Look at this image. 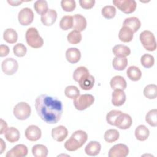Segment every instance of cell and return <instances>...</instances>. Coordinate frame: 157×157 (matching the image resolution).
I'll return each mask as SVG.
<instances>
[{
    "label": "cell",
    "instance_id": "5bb4252c",
    "mask_svg": "<svg viewBox=\"0 0 157 157\" xmlns=\"http://www.w3.org/2000/svg\"><path fill=\"white\" fill-rule=\"evenodd\" d=\"M67 129L63 125L56 126L52 129V137L57 142H63L67 137Z\"/></svg>",
    "mask_w": 157,
    "mask_h": 157
},
{
    "label": "cell",
    "instance_id": "9c48e42d",
    "mask_svg": "<svg viewBox=\"0 0 157 157\" xmlns=\"http://www.w3.org/2000/svg\"><path fill=\"white\" fill-rule=\"evenodd\" d=\"M18 20L20 25L28 26L30 25L34 20V13L28 7H25L20 10L18 15Z\"/></svg>",
    "mask_w": 157,
    "mask_h": 157
},
{
    "label": "cell",
    "instance_id": "f35d334b",
    "mask_svg": "<svg viewBox=\"0 0 157 157\" xmlns=\"http://www.w3.org/2000/svg\"><path fill=\"white\" fill-rule=\"evenodd\" d=\"M140 63L142 66L145 68H150L154 65L155 59L151 55L145 53L141 56Z\"/></svg>",
    "mask_w": 157,
    "mask_h": 157
},
{
    "label": "cell",
    "instance_id": "ee69618b",
    "mask_svg": "<svg viewBox=\"0 0 157 157\" xmlns=\"http://www.w3.org/2000/svg\"><path fill=\"white\" fill-rule=\"evenodd\" d=\"M96 1L94 0H80V6L85 9H90L93 7Z\"/></svg>",
    "mask_w": 157,
    "mask_h": 157
},
{
    "label": "cell",
    "instance_id": "d590c367",
    "mask_svg": "<svg viewBox=\"0 0 157 157\" xmlns=\"http://www.w3.org/2000/svg\"><path fill=\"white\" fill-rule=\"evenodd\" d=\"M145 121L151 126L156 127L157 126V110L153 109L150 110L145 116Z\"/></svg>",
    "mask_w": 157,
    "mask_h": 157
},
{
    "label": "cell",
    "instance_id": "83f0119b",
    "mask_svg": "<svg viewBox=\"0 0 157 157\" xmlns=\"http://www.w3.org/2000/svg\"><path fill=\"white\" fill-rule=\"evenodd\" d=\"M3 38L9 44H15L18 40V34L15 29L7 28L4 31Z\"/></svg>",
    "mask_w": 157,
    "mask_h": 157
},
{
    "label": "cell",
    "instance_id": "e575fe53",
    "mask_svg": "<svg viewBox=\"0 0 157 157\" xmlns=\"http://www.w3.org/2000/svg\"><path fill=\"white\" fill-rule=\"evenodd\" d=\"M59 26L61 29L64 31H67L73 26V18L71 15L63 16L59 22Z\"/></svg>",
    "mask_w": 157,
    "mask_h": 157
},
{
    "label": "cell",
    "instance_id": "484cf974",
    "mask_svg": "<svg viewBox=\"0 0 157 157\" xmlns=\"http://www.w3.org/2000/svg\"><path fill=\"white\" fill-rule=\"evenodd\" d=\"M112 52L114 55L118 57H126L131 53L129 47L126 45L118 44L115 45L112 48Z\"/></svg>",
    "mask_w": 157,
    "mask_h": 157
},
{
    "label": "cell",
    "instance_id": "7a4b0ae2",
    "mask_svg": "<svg viewBox=\"0 0 157 157\" xmlns=\"http://www.w3.org/2000/svg\"><path fill=\"white\" fill-rule=\"evenodd\" d=\"M88 139V134L82 130L75 131L64 144L65 148L69 151H74L81 148Z\"/></svg>",
    "mask_w": 157,
    "mask_h": 157
},
{
    "label": "cell",
    "instance_id": "ba28073f",
    "mask_svg": "<svg viewBox=\"0 0 157 157\" xmlns=\"http://www.w3.org/2000/svg\"><path fill=\"white\" fill-rule=\"evenodd\" d=\"M18 63L16 59L13 58H7L1 63V69L2 72L8 75L14 74L18 70Z\"/></svg>",
    "mask_w": 157,
    "mask_h": 157
},
{
    "label": "cell",
    "instance_id": "f1b7e54d",
    "mask_svg": "<svg viewBox=\"0 0 157 157\" xmlns=\"http://www.w3.org/2000/svg\"><path fill=\"white\" fill-rule=\"evenodd\" d=\"M128 63V59L126 57L115 56L113 59L112 66L115 70L123 71L126 67Z\"/></svg>",
    "mask_w": 157,
    "mask_h": 157
},
{
    "label": "cell",
    "instance_id": "9a60e30c",
    "mask_svg": "<svg viewBox=\"0 0 157 157\" xmlns=\"http://www.w3.org/2000/svg\"><path fill=\"white\" fill-rule=\"evenodd\" d=\"M126 99V94L123 90H114L112 93V103L114 106L119 107L123 105Z\"/></svg>",
    "mask_w": 157,
    "mask_h": 157
},
{
    "label": "cell",
    "instance_id": "603a6c76",
    "mask_svg": "<svg viewBox=\"0 0 157 157\" xmlns=\"http://www.w3.org/2000/svg\"><path fill=\"white\" fill-rule=\"evenodd\" d=\"M94 77L92 75L89 74L80 79L78 83L82 90L87 91L92 89L94 85Z\"/></svg>",
    "mask_w": 157,
    "mask_h": 157
},
{
    "label": "cell",
    "instance_id": "7dc6e473",
    "mask_svg": "<svg viewBox=\"0 0 157 157\" xmlns=\"http://www.w3.org/2000/svg\"><path fill=\"white\" fill-rule=\"evenodd\" d=\"M23 1H11V0H8L7 2L12 6H18L20 4H21Z\"/></svg>",
    "mask_w": 157,
    "mask_h": 157
},
{
    "label": "cell",
    "instance_id": "8d00e7d4",
    "mask_svg": "<svg viewBox=\"0 0 157 157\" xmlns=\"http://www.w3.org/2000/svg\"><path fill=\"white\" fill-rule=\"evenodd\" d=\"M82 39V36L80 32L77 30H72L68 34L67 36V41L71 44H77L80 43Z\"/></svg>",
    "mask_w": 157,
    "mask_h": 157
},
{
    "label": "cell",
    "instance_id": "6da1fadb",
    "mask_svg": "<svg viewBox=\"0 0 157 157\" xmlns=\"http://www.w3.org/2000/svg\"><path fill=\"white\" fill-rule=\"evenodd\" d=\"M35 108L40 118L48 124L58 123L63 113L61 101L45 94L37 97L35 101Z\"/></svg>",
    "mask_w": 157,
    "mask_h": 157
},
{
    "label": "cell",
    "instance_id": "cb8c5ba5",
    "mask_svg": "<svg viewBox=\"0 0 157 157\" xmlns=\"http://www.w3.org/2000/svg\"><path fill=\"white\" fill-rule=\"evenodd\" d=\"M4 137L8 142L13 143L19 140L20 134L19 131L17 128L14 127H10L8 128L7 131L5 132Z\"/></svg>",
    "mask_w": 157,
    "mask_h": 157
},
{
    "label": "cell",
    "instance_id": "7bdbcfd3",
    "mask_svg": "<svg viewBox=\"0 0 157 157\" xmlns=\"http://www.w3.org/2000/svg\"><path fill=\"white\" fill-rule=\"evenodd\" d=\"M121 113H122L121 111L117 110H112L110 111L109 113H107V114L106 115L107 122L109 124H110L112 126H114L115 121L116 118Z\"/></svg>",
    "mask_w": 157,
    "mask_h": 157
},
{
    "label": "cell",
    "instance_id": "4316f807",
    "mask_svg": "<svg viewBox=\"0 0 157 157\" xmlns=\"http://www.w3.org/2000/svg\"><path fill=\"white\" fill-rule=\"evenodd\" d=\"M126 74L128 77L134 82L139 80L142 77V72L140 69L135 66H129L127 69Z\"/></svg>",
    "mask_w": 157,
    "mask_h": 157
},
{
    "label": "cell",
    "instance_id": "d6986e66",
    "mask_svg": "<svg viewBox=\"0 0 157 157\" xmlns=\"http://www.w3.org/2000/svg\"><path fill=\"white\" fill-rule=\"evenodd\" d=\"M101 149V145L97 141H90L85 147V151L86 155L91 156L98 155Z\"/></svg>",
    "mask_w": 157,
    "mask_h": 157
},
{
    "label": "cell",
    "instance_id": "5b68a950",
    "mask_svg": "<svg viewBox=\"0 0 157 157\" xmlns=\"http://www.w3.org/2000/svg\"><path fill=\"white\" fill-rule=\"evenodd\" d=\"M94 102V98L92 94H84L79 95L74 99L73 103L75 108L78 110H84L91 106Z\"/></svg>",
    "mask_w": 157,
    "mask_h": 157
},
{
    "label": "cell",
    "instance_id": "277c9868",
    "mask_svg": "<svg viewBox=\"0 0 157 157\" xmlns=\"http://www.w3.org/2000/svg\"><path fill=\"white\" fill-rule=\"evenodd\" d=\"M140 40L144 48L150 52L156 49V41L154 34L148 30H145L140 34Z\"/></svg>",
    "mask_w": 157,
    "mask_h": 157
},
{
    "label": "cell",
    "instance_id": "44dd1931",
    "mask_svg": "<svg viewBox=\"0 0 157 157\" xmlns=\"http://www.w3.org/2000/svg\"><path fill=\"white\" fill-rule=\"evenodd\" d=\"M134 37L133 31L127 26H123L118 33L119 39L123 42H129L132 41Z\"/></svg>",
    "mask_w": 157,
    "mask_h": 157
},
{
    "label": "cell",
    "instance_id": "836d02e7",
    "mask_svg": "<svg viewBox=\"0 0 157 157\" xmlns=\"http://www.w3.org/2000/svg\"><path fill=\"white\" fill-rule=\"evenodd\" d=\"M89 74L90 72L86 67L80 66L74 71L72 77L75 82H78L80 79Z\"/></svg>",
    "mask_w": 157,
    "mask_h": 157
},
{
    "label": "cell",
    "instance_id": "2e32d148",
    "mask_svg": "<svg viewBox=\"0 0 157 157\" xmlns=\"http://www.w3.org/2000/svg\"><path fill=\"white\" fill-rule=\"evenodd\" d=\"M73 18V26L72 28L74 30H77L79 32L84 31L87 25L86 20L85 17L80 14H75L72 16Z\"/></svg>",
    "mask_w": 157,
    "mask_h": 157
},
{
    "label": "cell",
    "instance_id": "4fadbf2b",
    "mask_svg": "<svg viewBox=\"0 0 157 157\" xmlns=\"http://www.w3.org/2000/svg\"><path fill=\"white\" fill-rule=\"evenodd\" d=\"M28 148L24 144H18L7 151L6 157H23L28 154Z\"/></svg>",
    "mask_w": 157,
    "mask_h": 157
},
{
    "label": "cell",
    "instance_id": "e0dca14e",
    "mask_svg": "<svg viewBox=\"0 0 157 157\" xmlns=\"http://www.w3.org/2000/svg\"><path fill=\"white\" fill-rule=\"evenodd\" d=\"M81 58L80 51L74 47L69 48L66 52V58L67 61L71 63L75 64L78 63Z\"/></svg>",
    "mask_w": 157,
    "mask_h": 157
},
{
    "label": "cell",
    "instance_id": "d6a6232c",
    "mask_svg": "<svg viewBox=\"0 0 157 157\" xmlns=\"http://www.w3.org/2000/svg\"><path fill=\"white\" fill-rule=\"evenodd\" d=\"M34 8L36 12L39 15L45 14L48 10V4L45 0H37L34 4Z\"/></svg>",
    "mask_w": 157,
    "mask_h": 157
},
{
    "label": "cell",
    "instance_id": "b9f144b4",
    "mask_svg": "<svg viewBox=\"0 0 157 157\" xmlns=\"http://www.w3.org/2000/svg\"><path fill=\"white\" fill-rule=\"evenodd\" d=\"M61 6L64 11L72 12L76 7V3L74 0H62Z\"/></svg>",
    "mask_w": 157,
    "mask_h": 157
},
{
    "label": "cell",
    "instance_id": "ab89813d",
    "mask_svg": "<svg viewBox=\"0 0 157 157\" xmlns=\"http://www.w3.org/2000/svg\"><path fill=\"white\" fill-rule=\"evenodd\" d=\"M102 15L107 19H112L116 15V9L113 6H105L102 9Z\"/></svg>",
    "mask_w": 157,
    "mask_h": 157
},
{
    "label": "cell",
    "instance_id": "d4e9b609",
    "mask_svg": "<svg viewBox=\"0 0 157 157\" xmlns=\"http://www.w3.org/2000/svg\"><path fill=\"white\" fill-rule=\"evenodd\" d=\"M150 135L149 129L143 124L138 126L135 129V137L139 141L147 140Z\"/></svg>",
    "mask_w": 157,
    "mask_h": 157
},
{
    "label": "cell",
    "instance_id": "3957f363",
    "mask_svg": "<svg viewBox=\"0 0 157 157\" xmlns=\"http://www.w3.org/2000/svg\"><path fill=\"white\" fill-rule=\"evenodd\" d=\"M27 44L32 48H39L44 44V40L36 28H29L25 34Z\"/></svg>",
    "mask_w": 157,
    "mask_h": 157
},
{
    "label": "cell",
    "instance_id": "8fae6325",
    "mask_svg": "<svg viewBox=\"0 0 157 157\" xmlns=\"http://www.w3.org/2000/svg\"><path fill=\"white\" fill-rule=\"evenodd\" d=\"M132 120L131 116L125 113H121L116 118L114 126L121 129H127L131 127Z\"/></svg>",
    "mask_w": 157,
    "mask_h": 157
},
{
    "label": "cell",
    "instance_id": "ac0fdd59",
    "mask_svg": "<svg viewBox=\"0 0 157 157\" xmlns=\"http://www.w3.org/2000/svg\"><path fill=\"white\" fill-rule=\"evenodd\" d=\"M57 18V13L54 9H48L44 15H41L40 20L45 26H51L55 23Z\"/></svg>",
    "mask_w": 157,
    "mask_h": 157
},
{
    "label": "cell",
    "instance_id": "74e56055",
    "mask_svg": "<svg viewBox=\"0 0 157 157\" xmlns=\"http://www.w3.org/2000/svg\"><path fill=\"white\" fill-rule=\"evenodd\" d=\"M64 94L65 96L68 98L74 99L80 95V90L75 86L69 85L66 87Z\"/></svg>",
    "mask_w": 157,
    "mask_h": 157
},
{
    "label": "cell",
    "instance_id": "f546056e",
    "mask_svg": "<svg viewBox=\"0 0 157 157\" xmlns=\"http://www.w3.org/2000/svg\"><path fill=\"white\" fill-rule=\"evenodd\" d=\"M48 152L47 147L42 144H36L32 148V153L35 157H46Z\"/></svg>",
    "mask_w": 157,
    "mask_h": 157
},
{
    "label": "cell",
    "instance_id": "f6af8a7d",
    "mask_svg": "<svg viewBox=\"0 0 157 157\" xmlns=\"http://www.w3.org/2000/svg\"><path fill=\"white\" fill-rule=\"evenodd\" d=\"M9 53V48L6 45L1 44L0 45V56H6Z\"/></svg>",
    "mask_w": 157,
    "mask_h": 157
},
{
    "label": "cell",
    "instance_id": "60d3db41",
    "mask_svg": "<svg viewBox=\"0 0 157 157\" xmlns=\"http://www.w3.org/2000/svg\"><path fill=\"white\" fill-rule=\"evenodd\" d=\"M13 52L17 57H23L26 54L27 49L25 45L21 43H18L13 47Z\"/></svg>",
    "mask_w": 157,
    "mask_h": 157
},
{
    "label": "cell",
    "instance_id": "7c38bea8",
    "mask_svg": "<svg viewBox=\"0 0 157 157\" xmlns=\"http://www.w3.org/2000/svg\"><path fill=\"white\" fill-rule=\"evenodd\" d=\"M26 138L32 142L37 141L40 139L42 136L41 129L36 125H30L25 132Z\"/></svg>",
    "mask_w": 157,
    "mask_h": 157
},
{
    "label": "cell",
    "instance_id": "c3c4849f",
    "mask_svg": "<svg viewBox=\"0 0 157 157\" xmlns=\"http://www.w3.org/2000/svg\"><path fill=\"white\" fill-rule=\"evenodd\" d=\"M1 141V150H0V154H2L3 153V151L6 150V145L5 144V142H4L2 139H0Z\"/></svg>",
    "mask_w": 157,
    "mask_h": 157
},
{
    "label": "cell",
    "instance_id": "52a82bcc",
    "mask_svg": "<svg viewBox=\"0 0 157 157\" xmlns=\"http://www.w3.org/2000/svg\"><path fill=\"white\" fill-rule=\"evenodd\" d=\"M112 2L118 9L126 14L134 12L137 7L134 0H113Z\"/></svg>",
    "mask_w": 157,
    "mask_h": 157
},
{
    "label": "cell",
    "instance_id": "30bf717a",
    "mask_svg": "<svg viewBox=\"0 0 157 157\" xmlns=\"http://www.w3.org/2000/svg\"><path fill=\"white\" fill-rule=\"evenodd\" d=\"M129 154V148L123 144L113 145L109 151V157H126Z\"/></svg>",
    "mask_w": 157,
    "mask_h": 157
},
{
    "label": "cell",
    "instance_id": "7402d4cb",
    "mask_svg": "<svg viewBox=\"0 0 157 157\" xmlns=\"http://www.w3.org/2000/svg\"><path fill=\"white\" fill-rule=\"evenodd\" d=\"M123 26L128 27L133 31V33H136L140 28L141 23L138 18L136 17H131L126 18L124 20Z\"/></svg>",
    "mask_w": 157,
    "mask_h": 157
},
{
    "label": "cell",
    "instance_id": "bcb514c9",
    "mask_svg": "<svg viewBox=\"0 0 157 157\" xmlns=\"http://www.w3.org/2000/svg\"><path fill=\"white\" fill-rule=\"evenodd\" d=\"M0 124H1V130H0V134H2L5 133V132L8 129L7 124V123L2 118L0 119Z\"/></svg>",
    "mask_w": 157,
    "mask_h": 157
},
{
    "label": "cell",
    "instance_id": "ffe728a7",
    "mask_svg": "<svg viewBox=\"0 0 157 157\" xmlns=\"http://www.w3.org/2000/svg\"><path fill=\"white\" fill-rule=\"evenodd\" d=\"M110 85L112 90L121 89L124 90L127 86L126 81L122 76L120 75H115L113 77L110 82Z\"/></svg>",
    "mask_w": 157,
    "mask_h": 157
},
{
    "label": "cell",
    "instance_id": "4dcf8cb0",
    "mask_svg": "<svg viewBox=\"0 0 157 157\" xmlns=\"http://www.w3.org/2000/svg\"><path fill=\"white\" fill-rule=\"evenodd\" d=\"M144 95L149 99H155L157 96V86L155 84L147 85L144 90Z\"/></svg>",
    "mask_w": 157,
    "mask_h": 157
},
{
    "label": "cell",
    "instance_id": "1f68e13d",
    "mask_svg": "<svg viewBox=\"0 0 157 157\" xmlns=\"http://www.w3.org/2000/svg\"><path fill=\"white\" fill-rule=\"evenodd\" d=\"M119 132L115 129H110L107 130L104 135V140L108 143H112L117 141L119 139Z\"/></svg>",
    "mask_w": 157,
    "mask_h": 157
},
{
    "label": "cell",
    "instance_id": "8992f818",
    "mask_svg": "<svg viewBox=\"0 0 157 157\" xmlns=\"http://www.w3.org/2000/svg\"><path fill=\"white\" fill-rule=\"evenodd\" d=\"M31 112V109L30 105L25 102L17 103L15 105L13 110L15 117L20 120L27 119L30 116Z\"/></svg>",
    "mask_w": 157,
    "mask_h": 157
}]
</instances>
